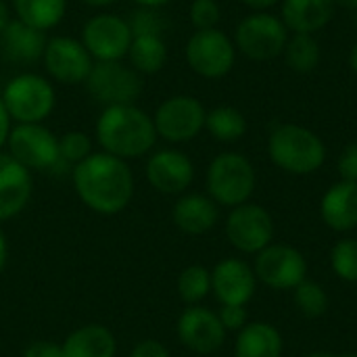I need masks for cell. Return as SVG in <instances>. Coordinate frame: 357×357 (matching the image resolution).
I'll use <instances>...</instances> for the list:
<instances>
[{
    "mask_svg": "<svg viewBox=\"0 0 357 357\" xmlns=\"http://www.w3.org/2000/svg\"><path fill=\"white\" fill-rule=\"evenodd\" d=\"M73 190L94 213L117 215L134 199V174L128 161L105 151L88 155L73 167Z\"/></svg>",
    "mask_w": 357,
    "mask_h": 357,
    "instance_id": "obj_1",
    "label": "cell"
},
{
    "mask_svg": "<svg viewBox=\"0 0 357 357\" xmlns=\"http://www.w3.org/2000/svg\"><path fill=\"white\" fill-rule=\"evenodd\" d=\"M94 136L100 151L123 161L149 155L159 138L153 115L138 105L105 107L94 123Z\"/></svg>",
    "mask_w": 357,
    "mask_h": 357,
    "instance_id": "obj_2",
    "label": "cell"
},
{
    "mask_svg": "<svg viewBox=\"0 0 357 357\" xmlns=\"http://www.w3.org/2000/svg\"><path fill=\"white\" fill-rule=\"evenodd\" d=\"M270 161L293 176H310L326 161L324 140L299 123H280L268 136Z\"/></svg>",
    "mask_w": 357,
    "mask_h": 357,
    "instance_id": "obj_3",
    "label": "cell"
},
{
    "mask_svg": "<svg viewBox=\"0 0 357 357\" xmlns=\"http://www.w3.org/2000/svg\"><path fill=\"white\" fill-rule=\"evenodd\" d=\"M207 195L220 207H238L249 203L257 186V174L253 163L234 151L220 153L207 167L205 176Z\"/></svg>",
    "mask_w": 357,
    "mask_h": 357,
    "instance_id": "obj_4",
    "label": "cell"
},
{
    "mask_svg": "<svg viewBox=\"0 0 357 357\" xmlns=\"http://www.w3.org/2000/svg\"><path fill=\"white\" fill-rule=\"evenodd\" d=\"M15 123H44L56 105L54 86L40 73H19L6 82L0 94Z\"/></svg>",
    "mask_w": 357,
    "mask_h": 357,
    "instance_id": "obj_5",
    "label": "cell"
},
{
    "mask_svg": "<svg viewBox=\"0 0 357 357\" xmlns=\"http://www.w3.org/2000/svg\"><path fill=\"white\" fill-rule=\"evenodd\" d=\"M289 36L291 31L280 17L268 10H253L236 25L234 46L236 52L251 61H272L282 54Z\"/></svg>",
    "mask_w": 357,
    "mask_h": 357,
    "instance_id": "obj_6",
    "label": "cell"
},
{
    "mask_svg": "<svg viewBox=\"0 0 357 357\" xmlns=\"http://www.w3.org/2000/svg\"><path fill=\"white\" fill-rule=\"evenodd\" d=\"M84 86L88 94L105 107L136 105L144 88V79L121 61H94Z\"/></svg>",
    "mask_w": 357,
    "mask_h": 357,
    "instance_id": "obj_7",
    "label": "cell"
},
{
    "mask_svg": "<svg viewBox=\"0 0 357 357\" xmlns=\"http://www.w3.org/2000/svg\"><path fill=\"white\" fill-rule=\"evenodd\" d=\"M184 56L197 75L205 79H220L232 71L236 63V46L234 40L218 27L199 29L188 38Z\"/></svg>",
    "mask_w": 357,
    "mask_h": 357,
    "instance_id": "obj_8",
    "label": "cell"
},
{
    "mask_svg": "<svg viewBox=\"0 0 357 357\" xmlns=\"http://www.w3.org/2000/svg\"><path fill=\"white\" fill-rule=\"evenodd\" d=\"M6 153L29 172H46L61 163L59 136L44 123H15L6 138Z\"/></svg>",
    "mask_w": 357,
    "mask_h": 357,
    "instance_id": "obj_9",
    "label": "cell"
},
{
    "mask_svg": "<svg viewBox=\"0 0 357 357\" xmlns=\"http://www.w3.org/2000/svg\"><path fill=\"white\" fill-rule=\"evenodd\" d=\"M205 117L207 109L199 98L190 94H174L155 109L153 123L159 138L172 144H182L190 142L205 130Z\"/></svg>",
    "mask_w": 357,
    "mask_h": 357,
    "instance_id": "obj_10",
    "label": "cell"
},
{
    "mask_svg": "<svg viewBox=\"0 0 357 357\" xmlns=\"http://www.w3.org/2000/svg\"><path fill=\"white\" fill-rule=\"evenodd\" d=\"M224 230L228 243L245 255H257L274 243L276 234L272 213L264 205L251 201L230 209Z\"/></svg>",
    "mask_w": 357,
    "mask_h": 357,
    "instance_id": "obj_11",
    "label": "cell"
},
{
    "mask_svg": "<svg viewBox=\"0 0 357 357\" xmlns=\"http://www.w3.org/2000/svg\"><path fill=\"white\" fill-rule=\"evenodd\" d=\"M253 272L257 276V282L272 291H293L307 278L310 266L299 249L282 243H272L255 255Z\"/></svg>",
    "mask_w": 357,
    "mask_h": 357,
    "instance_id": "obj_12",
    "label": "cell"
},
{
    "mask_svg": "<svg viewBox=\"0 0 357 357\" xmlns=\"http://www.w3.org/2000/svg\"><path fill=\"white\" fill-rule=\"evenodd\" d=\"M44 71L63 86H79L86 84L94 59L82 44V40L71 36H52L46 42L42 54Z\"/></svg>",
    "mask_w": 357,
    "mask_h": 357,
    "instance_id": "obj_13",
    "label": "cell"
},
{
    "mask_svg": "<svg viewBox=\"0 0 357 357\" xmlns=\"http://www.w3.org/2000/svg\"><path fill=\"white\" fill-rule=\"evenodd\" d=\"M132 29L128 19L113 13L90 17L82 27V44L94 61H121L132 44Z\"/></svg>",
    "mask_w": 357,
    "mask_h": 357,
    "instance_id": "obj_14",
    "label": "cell"
},
{
    "mask_svg": "<svg viewBox=\"0 0 357 357\" xmlns=\"http://www.w3.org/2000/svg\"><path fill=\"white\" fill-rule=\"evenodd\" d=\"M178 341L201 356L215 354L226 341V328L222 326L218 312L201 305H188L176 322Z\"/></svg>",
    "mask_w": 357,
    "mask_h": 357,
    "instance_id": "obj_15",
    "label": "cell"
},
{
    "mask_svg": "<svg viewBox=\"0 0 357 357\" xmlns=\"http://www.w3.org/2000/svg\"><path fill=\"white\" fill-rule=\"evenodd\" d=\"M149 184L161 195H184L195 180V163L178 149L155 151L144 167Z\"/></svg>",
    "mask_w": 357,
    "mask_h": 357,
    "instance_id": "obj_16",
    "label": "cell"
},
{
    "mask_svg": "<svg viewBox=\"0 0 357 357\" xmlns=\"http://www.w3.org/2000/svg\"><path fill=\"white\" fill-rule=\"evenodd\" d=\"M257 291L253 266L238 257H226L211 270V293L220 305H247Z\"/></svg>",
    "mask_w": 357,
    "mask_h": 357,
    "instance_id": "obj_17",
    "label": "cell"
},
{
    "mask_svg": "<svg viewBox=\"0 0 357 357\" xmlns=\"http://www.w3.org/2000/svg\"><path fill=\"white\" fill-rule=\"evenodd\" d=\"M33 178L27 167L0 151V222L19 215L31 201Z\"/></svg>",
    "mask_w": 357,
    "mask_h": 357,
    "instance_id": "obj_18",
    "label": "cell"
},
{
    "mask_svg": "<svg viewBox=\"0 0 357 357\" xmlns=\"http://www.w3.org/2000/svg\"><path fill=\"white\" fill-rule=\"evenodd\" d=\"M220 220V205L209 197L201 192H184L176 201L172 209V222L174 226L190 236L207 234L215 228Z\"/></svg>",
    "mask_w": 357,
    "mask_h": 357,
    "instance_id": "obj_19",
    "label": "cell"
},
{
    "mask_svg": "<svg viewBox=\"0 0 357 357\" xmlns=\"http://www.w3.org/2000/svg\"><path fill=\"white\" fill-rule=\"evenodd\" d=\"M320 218L335 232L357 228V182L339 180L320 199Z\"/></svg>",
    "mask_w": 357,
    "mask_h": 357,
    "instance_id": "obj_20",
    "label": "cell"
},
{
    "mask_svg": "<svg viewBox=\"0 0 357 357\" xmlns=\"http://www.w3.org/2000/svg\"><path fill=\"white\" fill-rule=\"evenodd\" d=\"M280 19L291 33H316L324 29L337 10L335 0H282Z\"/></svg>",
    "mask_w": 357,
    "mask_h": 357,
    "instance_id": "obj_21",
    "label": "cell"
},
{
    "mask_svg": "<svg viewBox=\"0 0 357 357\" xmlns=\"http://www.w3.org/2000/svg\"><path fill=\"white\" fill-rule=\"evenodd\" d=\"M0 42H2L4 54L10 61L29 65V63L42 61L48 38L44 31H40L19 19H10L6 29L0 33Z\"/></svg>",
    "mask_w": 357,
    "mask_h": 357,
    "instance_id": "obj_22",
    "label": "cell"
},
{
    "mask_svg": "<svg viewBox=\"0 0 357 357\" xmlns=\"http://www.w3.org/2000/svg\"><path fill=\"white\" fill-rule=\"evenodd\" d=\"M63 357H115L117 339L102 324H84L61 343Z\"/></svg>",
    "mask_w": 357,
    "mask_h": 357,
    "instance_id": "obj_23",
    "label": "cell"
},
{
    "mask_svg": "<svg viewBox=\"0 0 357 357\" xmlns=\"http://www.w3.org/2000/svg\"><path fill=\"white\" fill-rule=\"evenodd\" d=\"M284 341L270 322H249L236 333L234 357H282Z\"/></svg>",
    "mask_w": 357,
    "mask_h": 357,
    "instance_id": "obj_24",
    "label": "cell"
},
{
    "mask_svg": "<svg viewBox=\"0 0 357 357\" xmlns=\"http://www.w3.org/2000/svg\"><path fill=\"white\" fill-rule=\"evenodd\" d=\"M167 54L163 36H134L126 59L128 65L140 75H153L165 67Z\"/></svg>",
    "mask_w": 357,
    "mask_h": 357,
    "instance_id": "obj_25",
    "label": "cell"
},
{
    "mask_svg": "<svg viewBox=\"0 0 357 357\" xmlns=\"http://www.w3.org/2000/svg\"><path fill=\"white\" fill-rule=\"evenodd\" d=\"M13 10L19 21L46 33L65 19L67 0H13Z\"/></svg>",
    "mask_w": 357,
    "mask_h": 357,
    "instance_id": "obj_26",
    "label": "cell"
},
{
    "mask_svg": "<svg viewBox=\"0 0 357 357\" xmlns=\"http://www.w3.org/2000/svg\"><path fill=\"white\" fill-rule=\"evenodd\" d=\"M205 130L218 140V142H236L247 134V119L241 109L232 105H220L207 111L205 117Z\"/></svg>",
    "mask_w": 357,
    "mask_h": 357,
    "instance_id": "obj_27",
    "label": "cell"
},
{
    "mask_svg": "<svg viewBox=\"0 0 357 357\" xmlns=\"http://www.w3.org/2000/svg\"><path fill=\"white\" fill-rule=\"evenodd\" d=\"M282 56L289 69L297 73H310L320 65V42L312 33H291L282 50Z\"/></svg>",
    "mask_w": 357,
    "mask_h": 357,
    "instance_id": "obj_28",
    "label": "cell"
},
{
    "mask_svg": "<svg viewBox=\"0 0 357 357\" xmlns=\"http://www.w3.org/2000/svg\"><path fill=\"white\" fill-rule=\"evenodd\" d=\"M176 289L186 305H199L211 293V270L199 264L184 268L176 280Z\"/></svg>",
    "mask_w": 357,
    "mask_h": 357,
    "instance_id": "obj_29",
    "label": "cell"
},
{
    "mask_svg": "<svg viewBox=\"0 0 357 357\" xmlns=\"http://www.w3.org/2000/svg\"><path fill=\"white\" fill-rule=\"evenodd\" d=\"M293 297H295V305L299 314L310 320L322 318L328 312V295L324 287L316 280L305 278L299 287L293 289Z\"/></svg>",
    "mask_w": 357,
    "mask_h": 357,
    "instance_id": "obj_30",
    "label": "cell"
},
{
    "mask_svg": "<svg viewBox=\"0 0 357 357\" xmlns=\"http://www.w3.org/2000/svg\"><path fill=\"white\" fill-rule=\"evenodd\" d=\"M331 268L343 282H357V238H343L331 251Z\"/></svg>",
    "mask_w": 357,
    "mask_h": 357,
    "instance_id": "obj_31",
    "label": "cell"
},
{
    "mask_svg": "<svg viewBox=\"0 0 357 357\" xmlns=\"http://www.w3.org/2000/svg\"><path fill=\"white\" fill-rule=\"evenodd\" d=\"M59 155H61V163H69V165L75 167L88 155H92L90 136L79 132V130H71V132L63 134L59 138Z\"/></svg>",
    "mask_w": 357,
    "mask_h": 357,
    "instance_id": "obj_32",
    "label": "cell"
},
{
    "mask_svg": "<svg viewBox=\"0 0 357 357\" xmlns=\"http://www.w3.org/2000/svg\"><path fill=\"white\" fill-rule=\"evenodd\" d=\"M128 25L132 29V36H163L165 31V19L159 13V8L138 6L128 19Z\"/></svg>",
    "mask_w": 357,
    "mask_h": 357,
    "instance_id": "obj_33",
    "label": "cell"
},
{
    "mask_svg": "<svg viewBox=\"0 0 357 357\" xmlns=\"http://www.w3.org/2000/svg\"><path fill=\"white\" fill-rule=\"evenodd\" d=\"M190 23L195 25V29H213L218 27L220 19H222V8L218 4V0H192L190 8Z\"/></svg>",
    "mask_w": 357,
    "mask_h": 357,
    "instance_id": "obj_34",
    "label": "cell"
},
{
    "mask_svg": "<svg viewBox=\"0 0 357 357\" xmlns=\"http://www.w3.org/2000/svg\"><path fill=\"white\" fill-rule=\"evenodd\" d=\"M218 318L226 333H238L249 324V314L245 305H222L218 312Z\"/></svg>",
    "mask_w": 357,
    "mask_h": 357,
    "instance_id": "obj_35",
    "label": "cell"
},
{
    "mask_svg": "<svg viewBox=\"0 0 357 357\" xmlns=\"http://www.w3.org/2000/svg\"><path fill=\"white\" fill-rule=\"evenodd\" d=\"M337 172L341 176V180L347 182H357V142H349L339 159H337Z\"/></svg>",
    "mask_w": 357,
    "mask_h": 357,
    "instance_id": "obj_36",
    "label": "cell"
},
{
    "mask_svg": "<svg viewBox=\"0 0 357 357\" xmlns=\"http://www.w3.org/2000/svg\"><path fill=\"white\" fill-rule=\"evenodd\" d=\"M23 357H63V347L59 343L40 339V341H33L25 347Z\"/></svg>",
    "mask_w": 357,
    "mask_h": 357,
    "instance_id": "obj_37",
    "label": "cell"
},
{
    "mask_svg": "<svg viewBox=\"0 0 357 357\" xmlns=\"http://www.w3.org/2000/svg\"><path fill=\"white\" fill-rule=\"evenodd\" d=\"M130 357H172L169 349L157 341V339H144L140 341L132 351H130Z\"/></svg>",
    "mask_w": 357,
    "mask_h": 357,
    "instance_id": "obj_38",
    "label": "cell"
},
{
    "mask_svg": "<svg viewBox=\"0 0 357 357\" xmlns=\"http://www.w3.org/2000/svg\"><path fill=\"white\" fill-rule=\"evenodd\" d=\"M10 128H13V119L6 113V107L0 98V151H2V146H6V138H8Z\"/></svg>",
    "mask_w": 357,
    "mask_h": 357,
    "instance_id": "obj_39",
    "label": "cell"
},
{
    "mask_svg": "<svg viewBox=\"0 0 357 357\" xmlns=\"http://www.w3.org/2000/svg\"><path fill=\"white\" fill-rule=\"evenodd\" d=\"M241 2L245 6L253 8V10H268V8L276 6L278 2H282V0H241Z\"/></svg>",
    "mask_w": 357,
    "mask_h": 357,
    "instance_id": "obj_40",
    "label": "cell"
},
{
    "mask_svg": "<svg viewBox=\"0 0 357 357\" xmlns=\"http://www.w3.org/2000/svg\"><path fill=\"white\" fill-rule=\"evenodd\" d=\"M6 261H8V241H6L4 230L0 228V274L6 268Z\"/></svg>",
    "mask_w": 357,
    "mask_h": 357,
    "instance_id": "obj_41",
    "label": "cell"
},
{
    "mask_svg": "<svg viewBox=\"0 0 357 357\" xmlns=\"http://www.w3.org/2000/svg\"><path fill=\"white\" fill-rule=\"evenodd\" d=\"M10 23V10H8V6H6V2L4 0H0V33L6 29V25Z\"/></svg>",
    "mask_w": 357,
    "mask_h": 357,
    "instance_id": "obj_42",
    "label": "cell"
},
{
    "mask_svg": "<svg viewBox=\"0 0 357 357\" xmlns=\"http://www.w3.org/2000/svg\"><path fill=\"white\" fill-rule=\"evenodd\" d=\"M132 2H136L138 6H149V8H161V6L169 4L172 0H132Z\"/></svg>",
    "mask_w": 357,
    "mask_h": 357,
    "instance_id": "obj_43",
    "label": "cell"
},
{
    "mask_svg": "<svg viewBox=\"0 0 357 357\" xmlns=\"http://www.w3.org/2000/svg\"><path fill=\"white\" fill-rule=\"evenodd\" d=\"M79 2H84V4H88V6H92V8H102V6L115 4L117 0H79Z\"/></svg>",
    "mask_w": 357,
    "mask_h": 357,
    "instance_id": "obj_44",
    "label": "cell"
},
{
    "mask_svg": "<svg viewBox=\"0 0 357 357\" xmlns=\"http://www.w3.org/2000/svg\"><path fill=\"white\" fill-rule=\"evenodd\" d=\"M349 67L357 75V42L351 46V52H349Z\"/></svg>",
    "mask_w": 357,
    "mask_h": 357,
    "instance_id": "obj_45",
    "label": "cell"
},
{
    "mask_svg": "<svg viewBox=\"0 0 357 357\" xmlns=\"http://www.w3.org/2000/svg\"><path fill=\"white\" fill-rule=\"evenodd\" d=\"M337 6H345V8H351V10H357V0H335Z\"/></svg>",
    "mask_w": 357,
    "mask_h": 357,
    "instance_id": "obj_46",
    "label": "cell"
},
{
    "mask_svg": "<svg viewBox=\"0 0 357 357\" xmlns=\"http://www.w3.org/2000/svg\"><path fill=\"white\" fill-rule=\"evenodd\" d=\"M305 357H339V356H335V354H331V351H314V354H307Z\"/></svg>",
    "mask_w": 357,
    "mask_h": 357,
    "instance_id": "obj_47",
    "label": "cell"
},
{
    "mask_svg": "<svg viewBox=\"0 0 357 357\" xmlns=\"http://www.w3.org/2000/svg\"><path fill=\"white\" fill-rule=\"evenodd\" d=\"M339 357H357V354H345V356H339Z\"/></svg>",
    "mask_w": 357,
    "mask_h": 357,
    "instance_id": "obj_48",
    "label": "cell"
}]
</instances>
